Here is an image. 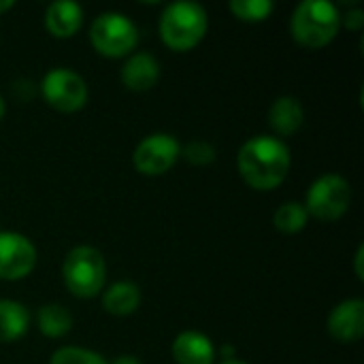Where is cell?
<instances>
[{
    "mask_svg": "<svg viewBox=\"0 0 364 364\" xmlns=\"http://www.w3.org/2000/svg\"><path fill=\"white\" fill-rule=\"evenodd\" d=\"M352 203V186L346 177L328 173L318 177L305 196V209L309 218L320 222H337L343 218Z\"/></svg>",
    "mask_w": 364,
    "mask_h": 364,
    "instance_id": "obj_6",
    "label": "cell"
},
{
    "mask_svg": "<svg viewBox=\"0 0 364 364\" xmlns=\"http://www.w3.org/2000/svg\"><path fill=\"white\" fill-rule=\"evenodd\" d=\"M292 156L288 145L269 134H258L245 141L237 154V168L241 179L260 192L275 190L290 173Z\"/></svg>",
    "mask_w": 364,
    "mask_h": 364,
    "instance_id": "obj_1",
    "label": "cell"
},
{
    "mask_svg": "<svg viewBox=\"0 0 364 364\" xmlns=\"http://www.w3.org/2000/svg\"><path fill=\"white\" fill-rule=\"evenodd\" d=\"M222 364H245V363H241V360H237V358H230V360H224Z\"/></svg>",
    "mask_w": 364,
    "mask_h": 364,
    "instance_id": "obj_27",
    "label": "cell"
},
{
    "mask_svg": "<svg viewBox=\"0 0 364 364\" xmlns=\"http://www.w3.org/2000/svg\"><path fill=\"white\" fill-rule=\"evenodd\" d=\"M36 267L34 243L19 232H0V279L17 282Z\"/></svg>",
    "mask_w": 364,
    "mask_h": 364,
    "instance_id": "obj_9",
    "label": "cell"
},
{
    "mask_svg": "<svg viewBox=\"0 0 364 364\" xmlns=\"http://www.w3.org/2000/svg\"><path fill=\"white\" fill-rule=\"evenodd\" d=\"M83 23V9L73 0H55L45 11V28L55 38H70Z\"/></svg>",
    "mask_w": 364,
    "mask_h": 364,
    "instance_id": "obj_13",
    "label": "cell"
},
{
    "mask_svg": "<svg viewBox=\"0 0 364 364\" xmlns=\"http://www.w3.org/2000/svg\"><path fill=\"white\" fill-rule=\"evenodd\" d=\"M30 328V311L11 299H0V343L19 341Z\"/></svg>",
    "mask_w": 364,
    "mask_h": 364,
    "instance_id": "obj_16",
    "label": "cell"
},
{
    "mask_svg": "<svg viewBox=\"0 0 364 364\" xmlns=\"http://www.w3.org/2000/svg\"><path fill=\"white\" fill-rule=\"evenodd\" d=\"M228 9L241 21L258 23V21H264L273 13L275 4L271 0H230Z\"/></svg>",
    "mask_w": 364,
    "mask_h": 364,
    "instance_id": "obj_19",
    "label": "cell"
},
{
    "mask_svg": "<svg viewBox=\"0 0 364 364\" xmlns=\"http://www.w3.org/2000/svg\"><path fill=\"white\" fill-rule=\"evenodd\" d=\"M36 328L49 339H60L70 333L73 316L64 305L47 303L36 311Z\"/></svg>",
    "mask_w": 364,
    "mask_h": 364,
    "instance_id": "obj_17",
    "label": "cell"
},
{
    "mask_svg": "<svg viewBox=\"0 0 364 364\" xmlns=\"http://www.w3.org/2000/svg\"><path fill=\"white\" fill-rule=\"evenodd\" d=\"M111 364H143L134 354H122V356H117L115 360Z\"/></svg>",
    "mask_w": 364,
    "mask_h": 364,
    "instance_id": "obj_24",
    "label": "cell"
},
{
    "mask_svg": "<svg viewBox=\"0 0 364 364\" xmlns=\"http://www.w3.org/2000/svg\"><path fill=\"white\" fill-rule=\"evenodd\" d=\"M62 279L66 290L77 299H94L105 290L107 262L92 245L73 247L62 262Z\"/></svg>",
    "mask_w": 364,
    "mask_h": 364,
    "instance_id": "obj_4",
    "label": "cell"
},
{
    "mask_svg": "<svg viewBox=\"0 0 364 364\" xmlns=\"http://www.w3.org/2000/svg\"><path fill=\"white\" fill-rule=\"evenodd\" d=\"M90 43L105 58H124L139 45V28L128 15L105 11L92 21Z\"/></svg>",
    "mask_w": 364,
    "mask_h": 364,
    "instance_id": "obj_5",
    "label": "cell"
},
{
    "mask_svg": "<svg viewBox=\"0 0 364 364\" xmlns=\"http://www.w3.org/2000/svg\"><path fill=\"white\" fill-rule=\"evenodd\" d=\"M141 305V290L134 282H115L102 290V307L107 314L124 318L139 309Z\"/></svg>",
    "mask_w": 364,
    "mask_h": 364,
    "instance_id": "obj_15",
    "label": "cell"
},
{
    "mask_svg": "<svg viewBox=\"0 0 364 364\" xmlns=\"http://www.w3.org/2000/svg\"><path fill=\"white\" fill-rule=\"evenodd\" d=\"M49 364H107V360L98 352L66 346V348H60L51 354Z\"/></svg>",
    "mask_w": 364,
    "mask_h": 364,
    "instance_id": "obj_20",
    "label": "cell"
},
{
    "mask_svg": "<svg viewBox=\"0 0 364 364\" xmlns=\"http://www.w3.org/2000/svg\"><path fill=\"white\" fill-rule=\"evenodd\" d=\"M305 122V111L299 98L294 96H279L273 100L269 109V124L279 136H290L294 134Z\"/></svg>",
    "mask_w": 364,
    "mask_h": 364,
    "instance_id": "obj_14",
    "label": "cell"
},
{
    "mask_svg": "<svg viewBox=\"0 0 364 364\" xmlns=\"http://www.w3.org/2000/svg\"><path fill=\"white\" fill-rule=\"evenodd\" d=\"M181 156V145L173 134L156 132L145 136L132 154V164L141 175L158 177L168 173Z\"/></svg>",
    "mask_w": 364,
    "mask_h": 364,
    "instance_id": "obj_8",
    "label": "cell"
},
{
    "mask_svg": "<svg viewBox=\"0 0 364 364\" xmlns=\"http://www.w3.org/2000/svg\"><path fill=\"white\" fill-rule=\"evenodd\" d=\"M341 28V13L331 0H303L290 17L292 38L307 47L320 49L335 41Z\"/></svg>",
    "mask_w": 364,
    "mask_h": 364,
    "instance_id": "obj_3",
    "label": "cell"
},
{
    "mask_svg": "<svg viewBox=\"0 0 364 364\" xmlns=\"http://www.w3.org/2000/svg\"><path fill=\"white\" fill-rule=\"evenodd\" d=\"M341 23L350 30H360L364 26V11L363 9H350L346 15H341Z\"/></svg>",
    "mask_w": 364,
    "mask_h": 364,
    "instance_id": "obj_22",
    "label": "cell"
},
{
    "mask_svg": "<svg viewBox=\"0 0 364 364\" xmlns=\"http://www.w3.org/2000/svg\"><path fill=\"white\" fill-rule=\"evenodd\" d=\"M171 354L177 364H213L218 350L207 335L198 331H183L175 337Z\"/></svg>",
    "mask_w": 364,
    "mask_h": 364,
    "instance_id": "obj_12",
    "label": "cell"
},
{
    "mask_svg": "<svg viewBox=\"0 0 364 364\" xmlns=\"http://www.w3.org/2000/svg\"><path fill=\"white\" fill-rule=\"evenodd\" d=\"M363 258H364V245H358V250H356V254H354V271H356V277H358L360 282L364 279Z\"/></svg>",
    "mask_w": 364,
    "mask_h": 364,
    "instance_id": "obj_23",
    "label": "cell"
},
{
    "mask_svg": "<svg viewBox=\"0 0 364 364\" xmlns=\"http://www.w3.org/2000/svg\"><path fill=\"white\" fill-rule=\"evenodd\" d=\"M45 102L60 113L81 111L87 102V85L81 75L70 68H51L41 81Z\"/></svg>",
    "mask_w": 364,
    "mask_h": 364,
    "instance_id": "obj_7",
    "label": "cell"
},
{
    "mask_svg": "<svg viewBox=\"0 0 364 364\" xmlns=\"http://www.w3.org/2000/svg\"><path fill=\"white\" fill-rule=\"evenodd\" d=\"M4 113H6V102H4V98H2V94H0V119L4 117Z\"/></svg>",
    "mask_w": 364,
    "mask_h": 364,
    "instance_id": "obj_26",
    "label": "cell"
},
{
    "mask_svg": "<svg viewBox=\"0 0 364 364\" xmlns=\"http://www.w3.org/2000/svg\"><path fill=\"white\" fill-rule=\"evenodd\" d=\"M119 79L132 92H147L160 79V62L149 51H136L124 62Z\"/></svg>",
    "mask_w": 364,
    "mask_h": 364,
    "instance_id": "obj_11",
    "label": "cell"
},
{
    "mask_svg": "<svg viewBox=\"0 0 364 364\" xmlns=\"http://www.w3.org/2000/svg\"><path fill=\"white\" fill-rule=\"evenodd\" d=\"M181 156L194 166H207L215 160V147L205 141H190L181 147Z\"/></svg>",
    "mask_w": 364,
    "mask_h": 364,
    "instance_id": "obj_21",
    "label": "cell"
},
{
    "mask_svg": "<svg viewBox=\"0 0 364 364\" xmlns=\"http://www.w3.org/2000/svg\"><path fill=\"white\" fill-rule=\"evenodd\" d=\"M158 28L166 47L173 51H190L205 38L209 15L194 0H177L164 6Z\"/></svg>",
    "mask_w": 364,
    "mask_h": 364,
    "instance_id": "obj_2",
    "label": "cell"
},
{
    "mask_svg": "<svg viewBox=\"0 0 364 364\" xmlns=\"http://www.w3.org/2000/svg\"><path fill=\"white\" fill-rule=\"evenodd\" d=\"M326 328L339 343H356L364 335V301L348 299L341 301L326 320Z\"/></svg>",
    "mask_w": 364,
    "mask_h": 364,
    "instance_id": "obj_10",
    "label": "cell"
},
{
    "mask_svg": "<svg viewBox=\"0 0 364 364\" xmlns=\"http://www.w3.org/2000/svg\"><path fill=\"white\" fill-rule=\"evenodd\" d=\"M15 2L13 0H0V13H6L9 9H13Z\"/></svg>",
    "mask_w": 364,
    "mask_h": 364,
    "instance_id": "obj_25",
    "label": "cell"
},
{
    "mask_svg": "<svg viewBox=\"0 0 364 364\" xmlns=\"http://www.w3.org/2000/svg\"><path fill=\"white\" fill-rule=\"evenodd\" d=\"M309 213L303 203L288 200L273 213V226L284 235H296L307 226Z\"/></svg>",
    "mask_w": 364,
    "mask_h": 364,
    "instance_id": "obj_18",
    "label": "cell"
}]
</instances>
